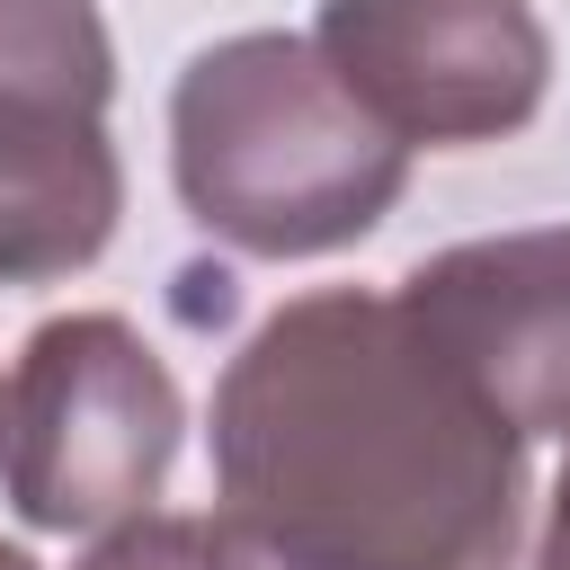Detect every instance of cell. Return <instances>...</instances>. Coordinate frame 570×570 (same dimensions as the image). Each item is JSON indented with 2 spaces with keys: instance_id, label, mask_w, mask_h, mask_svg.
Instances as JSON below:
<instances>
[{
  "instance_id": "6da1fadb",
  "label": "cell",
  "mask_w": 570,
  "mask_h": 570,
  "mask_svg": "<svg viewBox=\"0 0 570 570\" xmlns=\"http://www.w3.org/2000/svg\"><path fill=\"white\" fill-rule=\"evenodd\" d=\"M214 499L276 570H499L525 436L472 401L401 294L321 285L223 365Z\"/></svg>"
},
{
  "instance_id": "7a4b0ae2",
  "label": "cell",
  "mask_w": 570,
  "mask_h": 570,
  "mask_svg": "<svg viewBox=\"0 0 570 570\" xmlns=\"http://www.w3.org/2000/svg\"><path fill=\"white\" fill-rule=\"evenodd\" d=\"M169 178L196 232L240 258H321L365 240L401 187L410 142H392L312 36L249 27L205 45L169 89Z\"/></svg>"
},
{
  "instance_id": "3957f363",
  "label": "cell",
  "mask_w": 570,
  "mask_h": 570,
  "mask_svg": "<svg viewBox=\"0 0 570 570\" xmlns=\"http://www.w3.org/2000/svg\"><path fill=\"white\" fill-rule=\"evenodd\" d=\"M178 436V374L125 312H62L9 365L0 481L36 534H107L151 517Z\"/></svg>"
},
{
  "instance_id": "277c9868",
  "label": "cell",
  "mask_w": 570,
  "mask_h": 570,
  "mask_svg": "<svg viewBox=\"0 0 570 570\" xmlns=\"http://www.w3.org/2000/svg\"><path fill=\"white\" fill-rule=\"evenodd\" d=\"M98 0H0V285L80 276L125 214Z\"/></svg>"
},
{
  "instance_id": "5b68a950",
  "label": "cell",
  "mask_w": 570,
  "mask_h": 570,
  "mask_svg": "<svg viewBox=\"0 0 570 570\" xmlns=\"http://www.w3.org/2000/svg\"><path fill=\"white\" fill-rule=\"evenodd\" d=\"M321 62L392 142H499L552 89V36L525 0H321Z\"/></svg>"
},
{
  "instance_id": "8992f818",
  "label": "cell",
  "mask_w": 570,
  "mask_h": 570,
  "mask_svg": "<svg viewBox=\"0 0 570 570\" xmlns=\"http://www.w3.org/2000/svg\"><path fill=\"white\" fill-rule=\"evenodd\" d=\"M401 312L517 436H570V223L419 258Z\"/></svg>"
},
{
  "instance_id": "52a82bcc",
  "label": "cell",
  "mask_w": 570,
  "mask_h": 570,
  "mask_svg": "<svg viewBox=\"0 0 570 570\" xmlns=\"http://www.w3.org/2000/svg\"><path fill=\"white\" fill-rule=\"evenodd\" d=\"M71 570H258V552L223 525V517H134V525H107Z\"/></svg>"
},
{
  "instance_id": "ba28073f",
  "label": "cell",
  "mask_w": 570,
  "mask_h": 570,
  "mask_svg": "<svg viewBox=\"0 0 570 570\" xmlns=\"http://www.w3.org/2000/svg\"><path fill=\"white\" fill-rule=\"evenodd\" d=\"M543 570H570V463L552 481V517H543Z\"/></svg>"
},
{
  "instance_id": "9c48e42d",
  "label": "cell",
  "mask_w": 570,
  "mask_h": 570,
  "mask_svg": "<svg viewBox=\"0 0 570 570\" xmlns=\"http://www.w3.org/2000/svg\"><path fill=\"white\" fill-rule=\"evenodd\" d=\"M0 570H36V561H27V552H18V543H0Z\"/></svg>"
},
{
  "instance_id": "30bf717a",
  "label": "cell",
  "mask_w": 570,
  "mask_h": 570,
  "mask_svg": "<svg viewBox=\"0 0 570 570\" xmlns=\"http://www.w3.org/2000/svg\"><path fill=\"white\" fill-rule=\"evenodd\" d=\"M0 410H9V392H0Z\"/></svg>"
}]
</instances>
